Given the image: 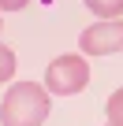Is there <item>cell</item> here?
<instances>
[{
    "mask_svg": "<svg viewBox=\"0 0 123 126\" xmlns=\"http://www.w3.org/2000/svg\"><path fill=\"white\" fill-rule=\"evenodd\" d=\"M104 119H108L104 126H123V85L104 100Z\"/></svg>",
    "mask_w": 123,
    "mask_h": 126,
    "instance_id": "cell-4",
    "label": "cell"
},
{
    "mask_svg": "<svg viewBox=\"0 0 123 126\" xmlns=\"http://www.w3.org/2000/svg\"><path fill=\"white\" fill-rule=\"evenodd\" d=\"M11 74H15V52L0 41V85L4 82H11Z\"/></svg>",
    "mask_w": 123,
    "mask_h": 126,
    "instance_id": "cell-6",
    "label": "cell"
},
{
    "mask_svg": "<svg viewBox=\"0 0 123 126\" xmlns=\"http://www.w3.org/2000/svg\"><path fill=\"white\" fill-rule=\"evenodd\" d=\"M30 0H0V11H23Z\"/></svg>",
    "mask_w": 123,
    "mask_h": 126,
    "instance_id": "cell-7",
    "label": "cell"
},
{
    "mask_svg": "<svg viewBox=\"0 0 123 126\" xmlns=\"http://www.w3.org/2000/svg\"><path fill=\"white\" fill-rule=\"evenodd\" d=\"M86 8H90L101 22H108V19H116V15L123 11V0H86Z\"/></svg>",
    "mask_w": 123,
    "mask_h": 126,
    "instance_id": "cell-5",
    "label": "cell"
},
{
    "mask_svg": "<svg viewBox=\"0 0 123 126\" xmlns=\"http://www.w3.org/2000/svg\"><path fill=\"white\" fill-rule=\"evenodd\" d=\"M0 30H4V19H0Z\"/></svg>",
    "mask_w": 123,
    "mask_h": 126,
    "instance_id": "cell-8",
    "label": "cell"
},
{
    "mask_svg": "<svg viewBox=\"0 0 123 126\" xmlns=\"http://www.w3.org/2000/svg\"><path fill=\"white\" fill-rule=\"evenodd\" d=\"M52 93L41 89V82H15L0 100V126H41L49 119Z\"/></svg>",
    "mask_w": 123,
    "mask_h": 126,
    "instance_id": "cell-1",
    "label": "cell"
},
{
    "mask_svg": "<svg viewBox=\"0 0 123 126\" xmlns=\"http://www.w3.org/2000/svg\"><path fill=\"white\" fill-rule=\"evenodd\" d=\"M90 85V67H86V59L67 52V56H56L49 63V71H45V89L52 96H75Z\"/></svg>",
    "mask_w": 123,
    "mask_h": 126,
    "instance_id": "cell-2",
    "label": "cell"
},
{
    "mask_svg": "<svg viewBox=\"0 0 123 126\" xmlns=\"http://www.w3.org/2000/svg\"><path fill=\"white\" fill-rule=\"evenodd\" d=\"M82 56H112L123 52V19H108V22H93L82 30L78 37Z\"/></svg>",
    "mask_w": 123,
    "mask_h": 126,
    "instance_id": "cell-3",
    "label": "cell"
}]
</instances>
